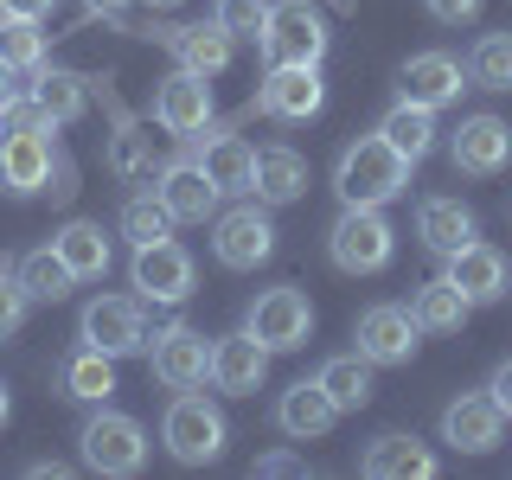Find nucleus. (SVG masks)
<instances>
[{
  "label": "nucleus",
  "instance_id": "nucleus-1",
  "mask_svg": "<svg viewBox=\"0 0 512 480\" xmlns=\"http://www.w3.org/2000/svg\"><path fill=\"white\" fill-rule=\"evenodd\" d=\"M333 192H340V205H391L410 192V160L384 135H359L333 167Z\"/></svg>",
  "mask_w": 512,
  "mask_h": 480
},
{
  "label": "nucleus",
  "instance_id": "nucleus-2",
  "mask_svg": "<svg viewBox=\"0 0 512 480\" xmlns=\"http://www.w3.org/2000/svg\"><path fill=\"white\" fill-rule=\"evenodd\" d=\"M397 250V231L384 218V205H346L327 231V256L346 269V276H378Z\"/></svg>",
  "mask_w": 512,
  "mask_h": 480
},
{
  "label": "nucleus",
  "instance_id": "nucleus-3",
  "mask_svg": "<svg viewBox=\"0 0 512 480\" xmlns=\"http://www.w3.org/2000/svg\"><path fill=\"white\" fill-rule=\"evenodd\" d=\"M160 442H167L173 461L205 468V461L224 455V410L212 404V397H199V391H180L167 404V416H160Z\"/></svg>",
  "mask_w": 512,
  "mask_h": 480
},
{
  "label": "nucleus",
  "instance_id": "nucleus-4",
  "mask_svg": "<svg viewBox=\"0 0 512 480\" xmlns=\"http://www.w3.org/2000/svg\"><path fill=\"white\" fill-rule=\"evenodd\" d=\"M77 442H84V468L109 474V480L141 474V461H148V429H141L135 416H122V410H96Z\"/></svg>",
  "mask_w": 512,
  "mask_h": 480
},
{
  "label": "nucleus",
  "instance_id": "nucleus-5",
  "mask_svg": "<svg viewBox=\"0 0 512 480\" xmlns=\"http://www.w3.org/2000/svg\"><path fill=\"white\" fill-rule=\"evenodd\" d=\"M128 282H135V295H141V301H154V308H180V301L192 295V282H199V263H192V250H186V244L160 237V244H135Z\"/></svg>",
  "mask_w": 512,
  "mask_h": 480
},
{
  "label": "nucleus",
  "instance_id": "nucleus-6",
  "mask_svg": "<svg viewBox=\"0 0 512 480\" xmlns=\"http://www.w3.org/2000/svg\"><path fill=\"white\" fill-rule=\"evenodd\" d=\"M263 58L269 64H320L327 58V20L308 0H276L263 26Z\"/></svg>",
  "mask_w": 512,
  "mask_h": 480
},
{
  "label": "nucleus",
  "instance_id": "nucleus-7",
  "mask_svg": "<svg viewBox=\"0 0 512 480\" xmlns=\"http://www.w3.org/2000/svg\"><path fill=\"white\" fill-rule=\"evenodd\" d=\"M148 365H154V378L167 384V391H199V384L212 378V340H205L199 327H186V320H173V327L154 333Z\"/></svg>",
  "mask_w": 512,
  "mask_h": 480
},
{
  "label": "nucleus",
  "instance_id": "nucleus-8",
  "mask_svg": "<svg viewBox=\"0 0 512 480\" xmlns=\"http://www.w3.org/2000/svg\"><path fill=\"white\" fill-rule=\"evenodd\" d=\"M77 340L96 346V352H109V359H128V352H141L148 346V320H141V301H128V295H96L84 320H77Z\"/></svg>",
  "mask_w": 512,
  "mask_h": 480
},
{
  "label": "nucleus",
  "instance_id": "nucleus-9",
  "mask_svg": "<svg viewBox=\"0 0 512 480\" xmlns=\"http://www.w3.org/2000/svg\"><path fill=\"white\" fill-rule=\"evenodd\" d=\"M244 327L269 352H295V346H308V333H314V308H308V295H301V288H263V295L250 301V320H244Z\"/></svg>",
  "mask_w": 512,
  "mask_h": 480
},
{
  "label": "nucleus",
  "instance_id": "nucleus-10",
  "mask_svg": "<svg viewBox=\"0 0 512 480\" xmlns=\"http://www.w3.org/2000/svg\"><path fill=\"white\" fill-rule=\"evenodd\" d=\"M269 250H276V224H269L263 199H256V205H231V212H218L212 256H218L224 269H256V263H269Z\"/></svg>",
  "mask_w": 512,
  "mask_h": 480
},
{
  "label": "nucleus",
  "instance_id": "nucleus-11",
  "mask_svg": "<svg viewBox=\"0 0 512 480\" xmlns=\"http://www.w3.org/2000/svg\"><path fill=\"white\" fill-rule=\"evenodd\" d=\"M256 103H263V116H276V122H308V116H320V103H327L320 64H269Z\"/></svg>",
  "mask_w": 512,
  "mask_h": 480
},
{
  "label": "nucleus",
  "instance_id": "nucleus-12",
  "mask_svg": "<svg viewBox=\"0 0 512 480\" xmlns=\"http://www.w3.org/2000/svg\"><path fill=\"white\" fill-rule=\"evenodd\" d=\"M359 352L372 365H410L416 359V340H423V327H416L410 308H397V301H378V308L359 314Z\"/></svg>",
  "mask_w": 512,
  "mask_h": 480
},
{
  "label": "nucleus",
  "instance_id": "nucleus-13",
  "mask_svg": "<svg viewBox=\"0 0 512 480\" xmlns=\"http://www.w3.org/2000/svg\"><path fill=\"white\" fill-rule=\"evenodd\" d=\"M442 263H448V282H455L461 295L474 301V308H487V301H506V295H512V263H506L493 244H480V237H468L461 250H448Z\"/></svg>",
  "mask_w": 512,
  "mask_h": 480
},
{
  "label": "nucleus",
  "instance_id": "nucleus-14",
  "mask_svg": "<svg viewBox=\"0 0 512 480\" xmlns=\"http://www.w3.org/2000/svg\"><path fill=\"white\" fill-rule=\"evenodd\" d=\"M506 436V410L493 404V391H468L442 410V442L461 448V455H487Z\"/></svg>",
  "mask_w": 512,
  "mask_h": 480
},
{
  "label": "nucleus",
  "instance_id": "nucleus-15",
  "mask_svg": "<svg viewBox=\"0 0 512 480\" xmlns=\"http://www.w3.org/2000/svg\"><path fill=\"white\" fill-rule=\"evenodd\" d=\"M154 122L167 128V135H199V128H212V84H205L199 71H186V64L173 77H160Z\"/></svg>",
  "mask_w": 512,
  "mask_h": 480
},
{
  "label": "nucleus",
  "instance_id": "nucleus-16",
  "mask_svg": "<svg viewBox=\"0 0 512 480\" xmlns=\"http://www.w3.org/2000/svg\"><path fill=\"white\" fill-rule=\"evenodd\" d=\"M448 160H455V173L493 180V173L512 160V128L500 116H468V122L455 128V141H448Z\"/></svg>",
  "mask_w": 512,
  "mask_h": 480
},
{
  "label": "nucleus",
  "instance_id": "nucleus-17",
  "mask_svg": "<svg viewBox=\"0 0 512 480\" xmlns=\"http://www.w3.org/2000/svg\"><path fill=\"white\" fill-rule=\"evenodd\" d=\"M58 173V154H52V135H7L0 128V186L32 199V192H45Z\"/></svg>",
  "mask_w": 512,
  "mask_h": 480
},
{
  "label": "nucleus",
  "instance_id": "nucleus-18",
  "mask_svg": "<svg viewBox=\"0 0 512 480\" xmlns=\"http://www.w3.org/2000/svg\"><path fill=\"white\" fill-rule=\"evenodd\" d=\"M263 378H269V346L256 340V333H231V340H212V384L224 397H250V391H263Z\"/></svg>",
  "mask_w": 512,
  "mask_h": 480
},
{
  "label": "nucleus",
  "instance_id": "nucleus-19",
  "mask_svg": "<svg viewBox=\"0 0 512 480\" xmlns=\"http://www.w3.org/2000/svg\"><path fill=\"white\" fill-rule=\"evenodd\" d=\"M461 90H468V71L448 52H416L404 71H397V96H404V103H423V109H448Z\"/></svg>",
  "mask_w": 512,
  "mask_h": 480
},
{
  "label": "nucleus",
  "instance_id": "nucleus-20",
  "mask_svg": "<svg viewBox=\"0 0 512 480\" xmlns=\"http://www.w3.org/2000/svg\"><path fill=\"white\" fill-rule=\"evenodd\" d=\"M154 192L167 199L173 224H205V218L218 212V199H224V192L205 180L199 160H167V167H160V180H154Z\"/></svg>",
  "mask_w": 512,
  "mask_h": 480
},
{
  "label": "nucleus",
  "instance_id": "nucleus-21",
  "mask_svg": "<svg viewBox=\"0 0 512 480\" xmlns=\"http://www.w3.org/2000/svg\"><path fill=\"white\" fill-rule=\"evenodd\" d=\"M276 423H282V436H295V442H320L333 423H340V404L327 397V384H320V378H301V384H288V391H282Z\"/></svg>",
  "mask_w": 512,
  "mask_h": 480
},
{
  "label": "nucleus",
  "instance_id": "nucleus-22",
  "mask_svg": "<svg viewBox=\"0 0 512 480\" xmlns=\"http://www.w3.org/2000/svg\"><path fill=\"white\" fill-rule=\"evenodd\" d=\"M359 468L372 474V480H429L436 474V455H429L416 436H372L365 442V455H359Z\"/></svg>",
  "mask_w": 512,
  "mask_h": 480
},
{
  "label": "nucleus",
  "instance_id": "nucleus-23",
  "mask_svg": "<svg viewBox=\"0 0 512 480\" xmlns=\"http://www.w3.org/2000/svg\"><path fill=\"white\" fill-rule=\"evenodd\" d=\"M199 167H205V180H212L224 199H244V192L256 186V148L244 135H212Z\"/></svg>",
  "mask_w": 512,
  "mask_h": 480
},
{
  "label": "nucleus",
  "instance_id": "nucleus-24",
  "mask_svg": "<svg viewBox=\"0 0 512 480\" xmlns=\"http://www.w3.org/2000/svg\"><path fill=\"white\" fill-rule=\"evenodd\" d=\"M167 45H173V58H180L186 71H199V77H218L224 64H231V52H237V39H231V32H224L218 20L173 26V32H167Z\"/></svg>",
  "mask_w": 512,
  "mask_h": 480
},
{
  "label": "nucleus",
  "instance_id": "nucleus-25",
  "mask_svg": "<svg viewBox=\"0 0 512 480\" xmlns=\"http://www.w3.org/2000/svg\"><path fill=\"white\" fill-rule=\"evenodd\" d=\"M52 250L71 263V276L77 282H96V276H109V263H116V250H109V237H103V224H90V218H71L64 231L52 237Z\"/></svg>",
  "mask_w": 512,
  "mask_h": 480
},
{
  "label": "nucleus",
  "instance_id": "nucleus-26",
  "mask_svg": "<svg viewBox=\"0 0 512 480\" xmlns=\"http://www.w3.org/2000/svg\"><path fill=\"white\" fill-rule=\"evenodd\" d=\"M256 199L263 205H295L301 192H308V160H301L295 148H263L256 154Z\"/></svg>",
  "mask_w": 512,
  "mask_h": 480
},
{
  "label": "nucleus",
  "instance_id": "nucleus-27",
  "mask_svg": "<svg viewBox=\"0 0 512 480\" xmlns=\"http://www.w3.org/2000/svg\"><path fill=\"white\" fill-rule=\"evenodd\" d=\"M416 237H423V250L448 256V250H461L474 237V212L461 199H423L416 205Z\"/></svg>",
  "mask_w": 512,
  "mask_h": 480
},
{
  "label": "nucleus",
  "instance_id": "nucleus-28",
  "mask_svg": "<svg viewBox=\"0 0 512 480\" xmlns=\"http://www.w3.org/2000/svg\"><path fill=\"white\" fill-rule=\"evenodd\" d=\"M64 397H77V404H109L116 397V359L109 352H96V346H77L71 359H64Z\"/></svg>",
  "mask_w": 512,
  "mask_h": 480
},
{
  "label": "nucleus",
  "instance_id": "nucleus-29",
  "mask_svg": "<svg viewBox=\"0 0 512 480\" xmlns=\"http://www.w3.org/2000/svg\"><path fill=\"white\" fill-rule=\"evenodd\" d=\"M13 282L26 288V301H64L77 288V276H71V263L45 244V250H26L20 263H13Z\"/></svg>",
  "mask_w": 512,
  "mask_h": 480
},
{
  "label": "nucleus",
  "instance_id": "nucleus-30",
  "mask_svg": "<svg viewBox=\"0 0 512 480\" xmlns=\"http://www.w3.org/2000/svg\"><path fill=\"white\" fill-rule=\"evenodd\" d=\"M378 135H384V141H391V148H397V154H404L410 167H416V160H423L429 148H436V109H423V103H404V96H397V109L378 122Z\"/></svg>",
  "mask_w": 512,
  "mask_h": 480
},
{
  "label": "nucleus",
  "instance_id": "nucleus-31",
  "mask_svg": "<svg viewBox=\"0 0 512 480\" xmlns=\"http://www.w3.org/2000/svg\"><path fill=\"white\" fill-rule=\"evenodd\" d=\"M314 378L327 384V397L340 404V416L372 404V359H365V352H340V359H327Z\"/></svg>",
  "mask_w": 512,
  "mask_h": 480
},
{
  "label": "nucleus",
  "instance_id": "nucleus-32",
  "mask_svg": "<svg viewBox=\"0 0 512 480\" xmlns=\"http://www.w3.org/2000/svg\"><path fill=\"white\" fill-rule=\"evenodd\" d=\"M468 308H474V301L461 295L448 276L442 282H423V288H416V301H410V314H416V327H423V333H461Z\"/></svg>",
  "mask_w": 512,
  "mask_h": 480
},
{
  "label": "nucleus",
  "instance_id": "nucleus-33",
  "mask_svg": "<svg viewBox=\"0 0 512 480\" xmlns=\"http://www.w3.org/2000/svg\"><path fill=\"white\" fill-rule=\"evenodd\" d=\"M32 96L45 103V116H52L58 128H64V122H77V116L90 109V84H84L77 71H39V84H32Z\"/></svg>",
  "mask_w": 512,
  "mask_h": 480
},
{
  "label": "nucleus",
  "instance_id": "nucleus-34",
  "mask_svg": "<svg viewBox=\"0 0 512 480\" xmlns=\"http://www.w3.org/2000/svg\"><path fill=\"white\" fill-rule=\"evenodd\" d=\"M122 237L128 244H160V237H173V212L160 192H135V199L122 205Z\"/></svg>",
  "mask_w": 512,
  "mask_h": 480
},
{
  "label": "nucleus",
  "instance_id": "nucleus-35",
  "mask_svg": "<svg viewBox=\"0 0 512 480\" xmlns=\"http://www.w3.org/2000/svg\"><path fill=\"white\" fill-rule=\"evenodd\" d=\"M468 84L480 90H512V32H487L468 58Z\"/></svg>",
  "mask_w": 512,
  "mask_h": 480
},
{
  "label": "nucleus",
  "instance_id": "nucleus-36",
  "mask_svg": "<svg viewBox=\"0 0 512 480\" xmlns=\"http://www.w3.org/2000/svg\"><path fill=\"white\" fill-rule=\"evenodd\" d=\"M0 64H13V71H45V32L39 20H0Z\"/></svg>",
  "mask_w": 512,
  "mask_h": 480
},
{
  "label": "nucleus",
  "instance_id": "nucleus-37",
  "mask_svg": "<svg viewBox=\"0 0 512 480\" xmlns=\"http://www.w3.org/2000/svg\"><path fill=\"white\" fill-rule=\"evenodd\" d=\"M109 167H116V180H128V186L154 180V141H148V135H135V128H122L116 148H109Z\"/></svg>",
  "mask_w": 512,
  "mask_h": 480
},
{
  "label": "nucleus",
  "instance_id": "nucleus-38",
  "mask_svg": "<svg viewBox=\"0 0 512 480\" xmlns=\"http://www.w3.org/2000/svg\"><path fill=\"white\" fill-rule=\"evenodd\" d=\"M212 20L231 32V39H256L263 45V26H269V0H218Z\"/></svg>",
  "mask_w": 512,
  "mask_h": 480
},
{
  "label": "nucleus",
  "instance_id": "nucleus-39",
  "mask_svg": "<svg viewBox=\"0 0 512 480\" xmlns=\"http://www.w3.org/2000/svg\"><path fill=\"white\" fill-rule=\"evenodd\" d=\"M0 128H7V135H52V116H45V103L39 96H13L7 109H0Z\"/></svg>",
  "mask_w": 512,
  "mask_h": 480
},
{
  "label": "nucleus",
  "instance_id": "nucleus-40",
  "mask_svg": "<svg viewBox=\"0 0 512 480\" xmlns=\"http://www.w3.org/2000/svg\"><path fill=\"white\" fill-rule=\"evenodd\" d=\"M26 288L13 282V269H0V340H7V333H20V320H26Z\"/></svg>",
  "mask_w": 512,
  "mask_h": 480
},
{
  "label": "nucleus",
  "instance_id": "nucleus-41",
  "mask_svg": "<svg viewBox=\"0 0 512 480\" xmlns=\"http://www.w3.org/2000/svg\"><path fill=\"white\" fill-rule=\"evenodd\" d=\"M423 7H429V20L461 26V20H474V13H480V0H423Z\"/></svg>",
  "mask_w": 512,
  "mask_h": 480
},
{
  "label": "nucleus",
  "instance_id": "nucleus-42",
  "mask_svg": "<svg viewBox=\"0 0 512 480\" xmlns=\"http://www.w3.org/2000/svg\"><path fill=\"white\" fill-rule=\"evenodd\" d=\"M58 0H0V20H45Z\"/></svg>",
  "mask_w": 512,
  "mask_h": 480
},
{
  "label": "nucleus",
  "instance_id": "nucleus-43",
  "mask_svg": "<svg viewBox=\"0 0 512 480\" xmlns=\"http://www.w3.org/2000/svg\"><path fill=\"white\" fill-rule=\"evenodd\" d=\"M487 391H493V404H500V410L512 416V359L500 365V372H493V384H487Z\"/></svg>",
  "mask_w": 512,
  "mask_h": 480
},
{
  "label": "nucleus",
  "instance_id": "nucleus-44",
  "mask_svg": "<svg viewBox=\"0 0 512 480\" xmlns=\"http://www.w3.org/2000/svg\"><path fill=\"white\" fill-rule=\"evenodd\" d=\"M256 474H301V461L295 455H263V461H256Z\"/></svg>",
  "mask_w": 512,
  "mask_h": 480
},
{
  "label": "nucleus",
  "instance_id": "nucleus-45",
  "mask_svg": "<svg viewBox=\"0 0 512 480\" xmlns=\"http://www.w3.org/2000/svg\"><path fill=\"white\" fill-rule=\"evenodd\" d=\"M13 96H20V71H13V64H0V109H7Z\"/></svg>",
  "mask_w": 512,
  "mask_h": 480
},
{
  "label": "nucleus",
  "instance_id": "nucleus-46",
  "mask_svg": "<svg viewBox=\"0 0 512 480\" xmlns=\"http://www.w3.org/2000/svg\"><path fill=\"white\" fill-rule=\"evenodd\" d=\"M84 7H90V13H122L128 0H84Z\"/></svg>",
  "mask_w": 512,
  "mask_h": 480
},
{
  "label": "nucleus",
  "instance_id": "nucleus-47",
  "mask_svg": "<svg viewBox=\"0 0 512 480\" xmlns=\"http://www.w3.org/2000/svg\"><path fill=\"white\" fill-rule=\"evenodd\" d=\"M7 410H13V397H7V384H0V423H7Z\"/></svg>",
  "mask_w": 512,
  "mask_h": 480
},
{
  "label": "nucleus",
  "instance_id": "nucleus-48",
  "mask_svg": "<svg viewBox=\"0 0 512 480\" xmlns=\"http://www.w3.org/2000/svg\"><path fill=\"white\" fill-rule=\"evenodd\" d=\"M154 7H180V0H154Z\"/></svg>",
  "mask_w": 512,
  "mask_h": 480
}]
</instances>
